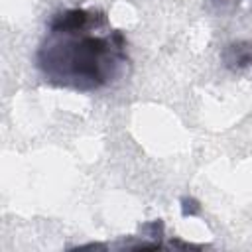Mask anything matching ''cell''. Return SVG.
<instances>
[{"label": "cell", "instance_id": "cell-1", "mask_svg": "<svg viewBox=\"0 0 252 252\" xmlns=\"http://www.w3.org/2000/svg\"><path fill=\"white\" fill-rule=\"evenodd\" d=\"M106 20L98 12L65 10L49 24V35L39 47L37 65L43 75L65 87L91 91L106 85L126 61L120 32L100 30Z\"/></svg>", "mask_w": 252, "mask_h": 252}]
</instances>
